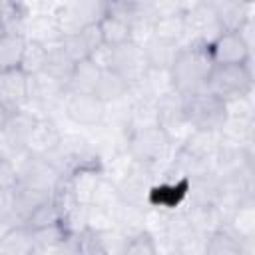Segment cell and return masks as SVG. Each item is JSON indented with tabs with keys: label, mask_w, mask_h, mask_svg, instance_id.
I'll use <instances>...</instances> for the list:
<instances>
[{
	"label": "cell",
	"mask_w": 255,
	"mask_h": 255,
	"mask_svg": "<svg viewBox=\"0 0 255 255\" xmlns=\"http://www.w3.org/2000/svg\"><path fill=\"white\" fill-rule=\"evenodd\" d=\"M0 251L2 253H32L34 251L32 229L26 223L12 225L0 237Z\"/></svg>",
	"instance_id": "obj_19"
},
{
	"label": "cell",
	"mask_w": 255,
	"mask_h": 255,
	"mask_svg": "<svg viewBox=\"0 0 255 255\" xmlns=\"http://www.w3.org/2000/svg\"><path fill=\"white\" fill-rule=\"evenodd\" d=\"M100 68L102 66H98L92 58H84V60L74 62V70L70 74L66 92H92L94 84L98 80Z\"/></svg>",
	"instance_id": "obj_18"
},
{
	"label": "cell",
	"mask_w": 255,
	"mask_h": 255,
	"mask_svg": "<svg viewBox=\"0 0 255 255\" xmlns=\"http://www.w3.org/2000/svg\"><path fill=\"white\" fill-rule=\"evenodd\" d=\"M143 54H145V60H147V66L149 68H155V70H169L177 52H179V44H171V42H163V40H157L153 36H149L143 44Z\"/></svg>",
	"instance_id": "obj_16"
},
{
	"label": "cell",
	"mask_w": 255,
	"mask_h": 255,
	"mask_svg": "<svg viewBox=\"0 0 255 255\" xmlns=\"http://www.w3.org/2000/svg\"><path fill=\"white\" fill-rule=\"evenodd\" d=\"M30 76L20 68L0 70V102L10 110H20L28 102Z\"/></svg>",
	"instance_id": "obj_11"
},
{
	"label": "cell",
	"mask_w": 255,
	"mask_h": 255,
	"mask_svg": "<svg viewBox=\"0 0 255 255\" xmlns=\"http://www.w3.org/2000/svg\"><path fill=\"white\" fill-rule=\"evenodd\" d=\"M205 90L223 102L249 96L253 90L251 64H213Z\"/></svg>",
	"instance_id": "obj_2"
},
{
	"label": "cell",
	"mask_w": 255,
	"mask_h": 255,
	"mask_svg": "<svg viewBox=\"0 0 255 255\" xmlns=\"http://www.w3.org/2000/svg\"><path fill=\"white\" fill-rule=\"evenodd\" d=\"M211 68H213V62L205 44L181 46L169 68L173 90L179 96H191L205 90Z\"/></svg>",
	"instance_id": "obj_1"
},
{
	"label": "cell",
	"mask_w": 255,
	"mask_h": 255,
	"mask_svg": "<svg viewBox=\"0 0 255 255\" xmlns=\"http://www.w3.org/2000/svg\"><path fill=\"white\" fill-rule=\"evenodd\" d=\"M10 114H12V112H10V110L0 102V131H2V128L6 126V120H8V116H10Z\"/></svg>",
	"instance_id": "obj_24"
},
{
	"label": "cell",
	"mask_w": 255,
	"mask_h": 255,
	"mask_svg": "<svg viewBox=\"0 0 255 255\" xmlns=\"http://www.w3.org/2000/svg\"><path fill=\"white\" fill-rule=\"evenodd\" d=\"M60 139H62V133L58 126L50 118H38L26 139L24 153L32 157H48L58 149Z\"/></svg>",
	"instance_id": "obj_10"
},
{
	"label": "cell",
	"mask_w": 255,
	"mask_h": 255,
	"mask_svg": "<svg viewBox=\"0 0 255 255\" xmlns=\"http://www.w3.org/2000/svg\"><path fill=\"white\" fill-rule=\"evenodd\" d=\"M241 2H245V4H253V0H241Z\"/></svg>",
	"instance_id": "obj_25"
},
{
	"label": "cell",
	"mask_w": 255,
	"mask_h": 255,
	"mask_svg": "<svg viewBox=\"0 0 255 255\" xmlns=\"http://www.w3.org/2000/svg\"><path fill=\"white\" fill-rule=\"evenodd\" d=\"M62 223V211L56 205V201L50 197L48 201L40 203L26 219V225L30 229H38V227H48V225H56Z\"/></svg>",
	"instance_id": "obj_22"
},
{
	"label": "cell",
	"mask_w": 255,
	"mask_h": 255,
	"mask_svg": "<svg viewBox=\"0 0 255 255\" xmlns=\"http://www.w3.org/2000/svg\"><path fill=\"white\" fill-rule=\"evenodd\" d=\"M171 145H173L171 139L165 135V131L159 126L126 131V151L135 163L141 165L153 167L165 157Z\"/></svg>",
	"instance_id": "obj_4"
},
{
	"label": "cell",
	"mask_w": 255,
	"mask_h": 255,
	"mask_svg": "<svg viewBox=\"0 0 255 255\" xmlns=\"http://www.w3.org/2000/svg\"><path fill=\"white\" fill-rule=\"evenodd\" d=\"M187 26H185V12H159L155 14L151 22V36L163 42L179 44L185 38ZM181 46V44H179Z\"/></svg>",
	"instance_id": "obj_13"
},
{
	"label": "cell",
	"mask_w": 255,
	"mask_h": 255,
	"mask_svg": "<svg viewBox=\"0 0 255 255\" xmlns=\"http://www.w3.org/2000/svg\"><path fill=\"white\" fill-rule=\"evenodd\" d=\"M203 253L207 255H241L245 253V241H241L229 227L223 225L205 235Z\"/></svg>",
	"instance_id": "obj_14"
},
{
	"label": "cell",
	"mask_w": 255,
	"mask_h": 255,
	"mask_svg": "<svg viewBox=\"0 0 255 255\" xmlns=\"http://www.w3.org/2000/svg\"><path fill=\"white\" fill-rule=\"evenodd\" d=\"M213 64H251V44L239 30H223L209 44Z\"/></svg>",
	"instance_id": "obj_6"
},
{
	"label": "cell",
	"mask_w": 255,
	"mask_h": 255,
	"mask_svg": "<svg viewBox=\"0 0 255 255\" xmlns=\"http://www.w3.org/2000/svg\"><path fill=\"white\" fill-rule=\"evenodd\" d=\"M20 181V173L14 167V163L6 157L0 155V193H8L12 191Z\"/></svg>",
	"instance_id": "obj_23"
},
{
	"label": "cell",
	"mask_w": 255,
	"mask_h": 255,
	"mask_svg": "<svg viewBox=\"0 0 255 255\" xmlns=\"http://www.w3.org/2000/svg\"><path fill=\"white\" fill-rule=\"evenodd\" d=\"M122 253H128V255H153V253H157L155 237L147 229H139L135 233H129L124 239Z\"/></svg>",
	"instance_id": "obj_21"
},
{
	"label": "cell",
	"mask_w": 255,
	"mask_h": 255,
	"mask_svg": "<svg viewBox=\"0 0 255 255\" xmlns=\"http://www.w3.org/2000/svg\"><path fill=\"white\" fill-rule=\"evenodd\" d=\"M183 112L191 129L219 131L227 120V104L207 90L183 96Z\"/></svg>",
	"instance_id": "obj_3"
},
{
	"label": "cell",
	"mask_w": 255,
	"mask_h": 255,
	"mask_svg": "<svg viewBox=\"0 0 255 255\" xmlns=\"http://www.w3.org/2000/svg\"><path fill=\"white\" fill-rule=\"evenodd\" d=\"M26 48V36L22 32H0V70L20 68Z\"/></svg>",
	"instance_id": "obj_17"
},
{
	"label": "cell",
	"mask_w": 255,
	"mask_h": 255,
	"mask_svg": "<svg viewBox=\"0 0 255 255\" xmlns=\"http://www.w3.org/2000/svg\"><path fill=\"white\" fill-rule=\"evenodd\" d=\"M185 26H187L185 38L191 36V44H205L207 46L217 34L223 32V28L217 20V14H215L209 0L195 4L185 12Z\"/></svg>",
	"instance_id": "obj_7"
},
{
	"label": "cell",
	"mask_w": 255,
	"mask_h": 255,
	"mask_svg": "<svg viewBox=\"0 0 255 255\" xmlns=\"http://www.w3.org/2000/svg\"><path fill=\"white\" fill-rule=\"evenodd\" d=\"M229 229L245 243L253 241L255 237V207H253V199L247 197L243 201H239L235 205V209L229 213L227 217Z\"/></svg>",
	"instance_id": "obj_15"
},
{
	"label": "cell",
	"mask_w": 255,
	"mask_h": 255,
	"mask_svg": "<svg viewBox=\"0 0 255 255\" xmlns=\"http://www.w3.org/2000/svg\"><path fill=\"white\" fill-rule=\"evenodd\" d=\"M110 68L118 70L124 78L129 80L131 88L135 82L141 80V76L147 72V60H145V54H143V46L137 44V42H126L122 46H116V48H110V62H108Z\"/></svg>",
	"instance_id": "obj_8"
},
{
	"label": "cell",
	"mask_w": 255,
	"mask_h": 255,
	"mask_svg": "<svg viewBox=\"0 0 255 255\" xmlns=\"http://www.w3.org/2000/svg\"><path fill=\"white\" fill-rule=\"evenodd\" d=\"M187 189H189V179L185 177H173L159 183H151L147 191V207L159 211H175L185 203Z\"/></svg>",
	"instance_id": "obj_9"
},
{
	"label": "cell",
	"mask_w": 255,
	"mask_h": 255,
	"mask_svg": "<svg viewBox=\"0 0 255 255\" xmlns=\"http://www.w3.org/2000/svg\"><path fill=\"white\" fill-rule=\"evenodd\" d=\"M48 52H50V46L26 38V48H24V54H22L20 70L28 76H34V74L42 72L46 68V62H48Z\"/></svg>",
	"instance_id": "obj_20"
},
{
	"label": "cell",
	"mask_w": 255,
	"mask_h": 255,
	"mask_svg": "<svg viewBox=\"0 0 255 255\" xmlns=\"http://www.w3.org/2000/svg\"><path fill=\"white\" fill-rule=\"evenodd\" d=\"M62 104L66 118L72 120L76 126L98 128L106 122L108 106L92 92H66Z\"/></svg>",
	"instance_id": "obj_5"
},
{
	"label": "cell",
	"mask_w": 255,
	"mask_h": 255,
	"mask_svg": "<svg viewBox=\"0 0 255 255\" xmlns=\"http://www.w3.org/2000/svg\"><path fill=\"white\" fill-rule=\"evenodd\" d=\"M129 92H131V84L128 78H124L118 70H114L110 66L100 68V74H98L92 94L98 96L106 106L122 102Z\"/></svg>",
	"instance_id": "obj_12"
}]
</instances>
